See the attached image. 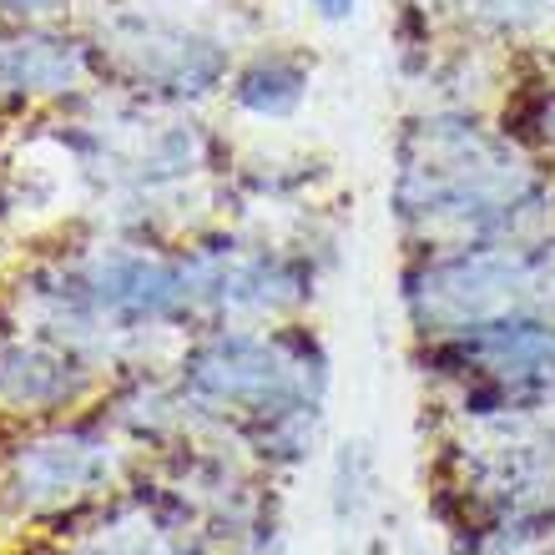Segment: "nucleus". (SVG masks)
I'll return each mask as SVG.
<instances>
[{"instance_id":"1","label":"nucleus","mask_w":555,"mask_h":555,"mask_svg":"<svg viewBox=\"0 0 555 555\" xmlns=\"http://www.w3.org/2000/svg\"><path fill=\"white\" fill-rule=\"evenodd\" d=\"M395 207L404 228L439 253L551 233L555 188L511 132L500 137L475 117L435 112L410 121L399 142Z\"/></svg>"},{"instance_id":"2","label":"nucleus","mask_w":555,"mask_h":555,"mask_svg":"<svg viewBox=\"0 0 555 555\" xmlns=\"http://www.w3.org/2000/svg\"><path fill=\"white\" fill-rule=\"evenodd\" d=\"M404 298L424 334H460L495 319H555V237L439 248L410 273Z\"/></svg>"},{"instance_id":"3","label":"nucleus","mask_w":555,"mask_h":555,"mask_svg":"<svg viewBox=\"0 0 555 555\" xmlns=\"http://www.w3.org/2000/svg\"><path fill=\"white\" fill-rule=\"evenodd\" d=\"M288 369H293L288 359H278L268 344L233 334V338H212L207 349L192 353L188 379H192V389H203V395H212V399L248 404L253 414L283 420V414H293L304 404V395H298V384H293Z\"/></svg>"},{"instance_id":"4","label":"nucleus","mask_w":555,"mask_h":555,"mask_svg":"<svg viewBox=\"0 0 555 555\" xmlns=\"http://www.w3.org/2000/svg\"><path fill=\"white\" fill-rule=\"evenodd\" d=\"M81 298L121 323H157L177 319L192 304V283L188 268L152 263V258H137V253H112V258L87 268Z\"/></svg>"},{"instance_id":"5","label":"nucleus","mask_w":555,"mask_h":555,"mask_svg":"<svg viewBox=\"0 0 555 555\" xmlns=\"http://www.w3.org/2000/svg\"><path fill=\"white\" fill-rule=\"evenodd\" d=\"M87 56L76 41L61 36H21L0 41V91H61L81 81Z\"/></svg>"},{"instance_id":"6","label":"nucleus","mask_w":555,"mask_h":555,"mask_svg":"<svg viewBox=\"0 0 555 555\" xmlns=\"http://www.w3.org/2000/svg\"><path fill=\"white\" fill-rule=\"evenodd\" d=\"M76 395L72 364L66 359H51V353L36 349H5L0 353V399L15 404V410H46V404H61V399Z\"/></svg>"},{"instance_id":"7","label":"nucleus","mask_w":555,"mask_h":555,"mask_svg":"<svg viewBox=\"0 0 555 555\" xmlns=\"http://www.w3.org/2000/svg\"><path fill=\"white\" fill-rule=\"evenodd\" d=\"M304 87H308L304 61L263 56V61H253L248 72L237 76L233 96H237L243 112H253V117H288L293 106L304 102Z\"/></svg>"},{"instance_id":"8","label":"nucleus","mask_w":555,"mask_h":555,"mask_svg":"<svg viewBox=\"0 0 555 555\" xmlns=\"http://www.w3.org/2000/svg\"><path fill=\"white\" fill-rule=\"evenodd\" d=\"M21 475H30V485L46 490V495H61V490L96 480L102 475V454H91V444H76V439H51V444H36L21 460Z\"/></svg>"},{"instance_id":"9","label":"nucleus","mask_w":555,"mask_h":555,"mask_svg":"<svg viewBox=\"0 0 555 555\" xmlns=\"http://www.w3.org/2000/svg\"><path fill=\"white\" fill-rule=\"evenodd\" d=\"M505 132L526 146H541L545 157H555V81L535 87L526 102L515 106V117L505 112Z\"/></svg>"},{"instance_id":"10","label":"nucleus","mask_w":555,"mask_h":555,"mask_svg":"<svg viewBox=\"0 0 555 555\" xmlns=\"http://www.w3.org/2000/svg\"><path fill=\"white\" fill-rule=\"evenodd\" d=\"M61 0H0V11L5 15H46V11H56Z\"/></svg>"},{"instance_id":"11","label":"nucleus","mask_w":555,"mask_h":555,"mask_svg":"<svg viewBox=\"0 0 555 555\" xmlns=\"http://www.w3.org/2000/svg\"><path fill=\"white\" fill-rule=\"evenodd\" d=\"M308 5H313V11H319L323 21H349L359 0H308Z\"/></svg>"}]
</instances>
